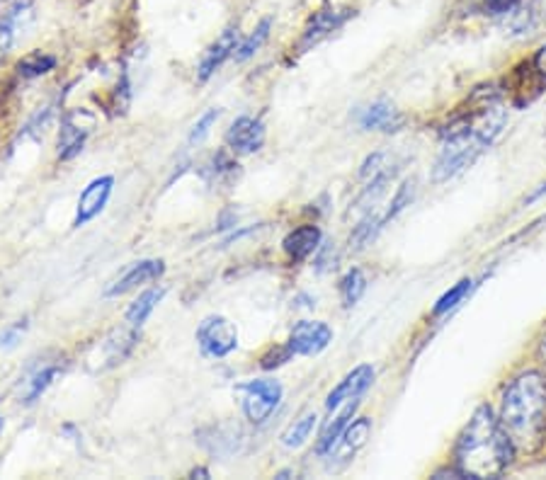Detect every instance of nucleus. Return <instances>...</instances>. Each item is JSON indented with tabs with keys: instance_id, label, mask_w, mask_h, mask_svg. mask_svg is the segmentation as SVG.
Returning <instances> with one entry per match:
<instances>
[{
	"instance_id": "19",
	"label": "nucleus",
	"mask_w": 546,
	"mask_h": 480,
	"mask_svg": "<svg viewBox=\"0 0 546 480\" xmlns=\"http://www.w3.org/2000/svg\"><path fill=\"white\" fill-rule=\"evenodd\" d=\"M165 291L163 289H149L143 291L142 297L136 298L134 304L129 306L127 311V323L131 325V328H142L146 320H149V316L153 313V308H156L158 304H161V298H163Z\"/></svg>"
},
{
	"instance_id": "1",
	"label": "nucleus",
	"mask_w": 546,
	"mask_h": 480,
	"mask_svg": "<svg viewBox=\"0 0 546 480\" xmlns=\"http://www.w3.org/2000/svg\"><path fill=\"white\" fill-rule=\"evenodd\" d=\"M515 446L488 405L476 410L455 446V466L464 478H498L508 471Z\"/></svg>"
},
{
	"instance_id": "31",
	"label": "nucleus",
	"mask_w": 546,
	"mask_h": 480,
	"mask_svg": "<svg viewBox=\"0 0 546 480\" xmlns=\"http://www.w3.org/2000/svg\"><path fill=\"white\" fill-rule=\"evenodd\" d=\"M515 3H518V0H486V7H488L493 15H503L508 13V10H512Z\"/></svg>"
},
{
	"instance_id": "7",
	"label": "nucleus",
	"mask_w": 546,
	"mask_h": 480,
	"mask_svg": "<svg viewBox=\"0 0 546 480\" xmlns=\"http://www.w3.org/2000/svg\"><path fill=\"white\" fill-rule=\"evenodd\" d=\"M333 342V330L320 320H301L289 332V352L294 357H316Z\"/></svg>"
},
{
	"instance_id": "6",
	"label": "nucleus",
	"mask_w": 546,
	"mask_h": 480,
	"mask_svg": "<svg viewBox=\"0 0 546 480\" xmlns=\"http://www.w3.org/2000/svg\"><path fill=\"white\" fill-rule=\"evenodd\" d=\"M95 127V114L88 110H73L66 114L64 124H61V134H58V158L61 161H71L83 151L86 139L90 136Z\"/></svg>"
},
{
	"instance_id": "22",
	"label": "nucleus",
	"mask_w": 546,
	"mask_h": 480,
	"mask_svg": "<svg viewBox=\"0 0 546 480\" xmlns=\"http://www.w3.org/2000/svg\"><path fill=\"white\" fill-rule=\"evenodd\" d=\"M316 420H319L316 412H306V415L299 417L297 423L291 424L289 430L282 434V444L287 446V449H299V446L304 444L306 439H309L313 427H316Z\"/></svg>"
},
{
	"instance_id": "15",
	"label": "nucleus",
	"mask_w": 546,
	"mask_h": 480,
	"mask_svg": "<svg viewBox=\"0 0 546 480\" xmlns=\"http://www.w3.org/2000/svg\"><path fill=\"white\" fill-rule=\"evenodd\" d=\"M320 245V231L319 226H299L291 234H287L282 247L284 253L289 255V260L304 262L306 257H311Z\"/></svg>"
},
{
	"instance_id": "5",
	"label": "nucleus",
	"mask_w": 546,
	"mask_h": 480,
	"mask_svg": "<svg viewBox=\"0 0 546 480\" xmlns=\"http://www.w3.org/2000/svg\"><path fill=\"white\" fill-rule=\"evenodd\" d=\"M199 350L206 354V357H228L238 347V332H236V325L231 320H226L224 316H206L202 323H199L197 332Z\"/></svg>"
},
{
	"instance_id": "30",
	"label": "nucleus",
	"mask_w": 546,
	"mask_h": 480,
	"mask_svg": "<svg viewBox=\"0 0 546 480\" xmlns=\"http://www.w3.org/2000/svg\"><path fill=\"white\" fill-rule=\"evenodd\" d=\"M294 354L289 352V347H275V350H270V354H265L263 360H260V367L263 369H275L279 367V364H284V361H289Z\"/></svg>"
},
{
	"instance_id": "29",
	"label": "nucleus",
	"mask_w": 546,
	"mask_h": 480,
	"mask_svg": "<svg viewBox=\"0 0 546 480\" xmlns=\"http://www.w3.org/2000/svg\"><path fill=\"white\" fill-rule=\"evenodd\" d=\"M25 330H27V320L7 325L5 330L0 332V350H13V347H17V342L22 339Z\"/></svg>"
},
{
	"instance_id": "10",
	"label": "nucleus",
	"mask_w": 546,
	"mask_h": 480,
	"mask_svg": "<svg viewBox=\"0 0 546 480\" xmlns=\"http://www.w3.org/2000/svg\"><path fill=\"white\" fill-rule=\"evenodd\" d=\"M228 149L236 153H256L263 149L265 143V127L260 120L253 117H238L226 131Z\"/></svg>"
},
{
	"instance_id": "11",
	"label": "nucleus",
	"mask_w": 546,
	"mask_h": 480,
	"mask_svg": "<svg viewBox=\"0 0 546 480\" xmlns=\"http://www.w3.org/2000/svg\"><path fill=\"white\" fill-rule=\"evenodd\" d=\"M350 15H355V10H335V7L319 10L306 25L304 37H301V51L311 49L319 42H323L328 35H333L335 29L342 27V22L348 20Z\"/></svg>"
},
{
	"instance_id": "28",
	"label": "nucleus",
	"mask_w": 546,
	"mask_h": 480,
	"mask_svg": "<svg viewBox=\"0 0 546 480\" xmlns=\"http://www.w3.org/2000/svg\"><path fill=\"white\" fill-rule=\"evenodd\" d=\"M219 110H209V112H205L202 117H199V121L192 127V134H190V143H199L205 141L206 134H209V129L214 127V121L219 120Z\"/></svg>"
},
{
	"instance_id": "12",
	"label": "nucleus",
	"mask_w": 546,
	"mask_h": 480,
	"mask_svg": "<svg viewBox=\"0 0 546 480\" xmlns=\"http://www.w3.org/2000/svg\"><path fill=\"white\" fill-rule=\"evenodd\" d=\"M374 381V369L369 367V364H360L357 369H352L345 379H342L333 391H331V396L326 401V408H341L342 402L350 401V398H360L364 391L372 386Z\"/></svg>"
},
{
	"instance_id": "2",
	"label": "nucleus",
	"mask_w": 546,
	"mask_h": 480,
	"mask_svg": "<svg viewBox=\"0 0 546 480\" xmlns=\"http://www.w3.org/2000/svg\"><path fill=\"white\" fill-rule=\"evenodd\" d=\"M505 121H508V112L498 99H488L476 112L457 121L445 136L442 153L435 162L433 183H447L449 177H455L467 165H471L500 136Z\"/></svg>"
},
{
	"instance_id": "8",
	"label": "nucleus",
	"mask_w": 546,
	"mask_h": 480,
	"mask_svg": "<svg viewBox=\"0 0 546 480\" xmlns=\"http://www.w3.org/2000/svg\"><path fill=\"white\" fill-rule=\"evenodd\" d=\"M112 187H114L112 175H102L98 177V180H92L86 190L80 192L79 212H76L73 226L76 228L86 226L88 221H92L98 214H102V209H105L110 197H112Z\"/></svg>"
},
{
	"instance_id": "14",
	"label": "nucleus",
	"mask_w": 546,
	"mask_h": 480,
	"mask_svg": "<svg viewBox=\"0 0 546 480\" xmlns=\"http://www.w3.org/2000/svg\"><path fill=\"white\" fill-rule=\"evenodd\" d=\"M357 408H360V398H350V401H345V405H342V408L338 410L326 424H323L319 444H316V452H319L320 456L328 452H333V446L338 444V439L342 437V432L348 430V423L352 420Z\"/></svg>"
},
{
	"instance_id": "21",
	"label": "nucleus",
	"mask_w": 546,
	"mask_h": 480,
	"mask_svg": "<svg viewBox=\"0 0 546 480\" xmlns=\"http://www.w3.org/2000/svg\"><path fill=\"white\" fill-rule=\"evenodd\" d=\"M364 291H367V277L362 275V269H350L341 279V298L345 308H352L364 297Z\"/></svg>"
},
{
	"instance_id": "18",
	"label": "nucleus",
	"mask_w": 546,
	"mask_h": 480,
	"mask_svg": "<svg viewBox=\"0 0 546 480\" xmlns=\"http://www.w3.org/2000/svg\"><path fill=\"white\" fill-rule=\"evenodd\" d=\"M369 432H372V423H369L367 417H360L357 423H352V427H348V430L342 432V437L338 439V444L333 446V452H338L341 459H350V454H355L360 446H364Z\"/></svg>"
},
{
	"instance_id": "13",
	"label": "nucleus",
	"mask_w": 546,
	"mask_h": 480,
	"mask_svg": "<svg viewBox=\"0 0 546 480\" xmlns=\"http://www.w3.org/2000/svg\"><path fill=\"white\" fill-rule=\"evenodd\" d=\"M236 44H238V32L231 27L226 29V32H224V35H221L219 39L205 51V54H202L197 66V78L202 80V83L212 78L214 73H216V68H219L231 54H236Z\"/></svg>"
},
{
	"instance_id": "17",
	"label": "nucleus",
	"mask_w": 546,
	"mask_h": 480,
	"mask_svg": "<svg viewBox=\"0 0 546 480\" xmlns=\"http://www.w3.org/2000/svg\"><path fill=\"white\" fill-rule=\"evenodd\" d=\"M136 339H139L136 330H114L112 335L105 339V345H102L107 361L105 367H117V364H121V361L127 360L129 352L134 350Z\"/></svg>"
},
{
	"instance_id": "25",
	"label": "nucleus",
	"mask_w": 546,
	"mask_h": 480,
	"mask_svg": "<svg viewBox=\"0 0 546 480\" xmlns=\"http://www.w3.org/2000/svg\"><path fill=\"white\" fill-rule=\"evenodd\" d=\"M471 287H474V282L471 279H461L457 287H452V289L445 294V297L435 304L433 308V316H445V313H449L455 306H459L461 301H464V297H467L468 291H471Z\"/></svg>"
},
{
	"instance_id": "34",
	"label": "nucleus",
	"mask_w": 546,
	"mask_h": 480,
	"mask_svg": "<svg viewBox=\"0 0 546 480\" xmlns=\"http://www.w3.org/2000/svg\"><path fill=\"white\" fill-rule=\"evenodd\" d=\"M544 194H546V183H544V184H541V187H540V190H537V192H534V194H532V197H530V199H527V202H534V199H540V197H544Z\"/></svg>"
},
{
	"instance_id": "32",
	"label": "nucleus",
	"mask_w": 546,
	"mask_h": 480,
	"mask_svg": "<svg viewBox=\"0 0 546 480\" xmlns=\"http://www.w3.org/2000/svg\"><path fill=\"white\" fill-rule=\"evenodd\" d=\"M532 68L537 73H540L541 78L546 80V44L544 47H541L540 51H537V54H534V58H532Z\"/></svg>"
},
{
	"instance_id": "20",
	"label": "nucleus",
	"mask_w": 546,
	"mask_h": 480,
	"mask_svg": "<svg viewBox=\"0 0 546 480\" xmlns=\"http://www.w3.org/2000/svg\"><path fill=\"white\" fill-rule=\"evenodd\" d=\"M58 367H42L37 369L35 374H29L25 381H22V402H35L37 398L42 396L44 391L49 389L51 381L57 379Z\"/></svg>"
},
{
	"instance_id": "9",
	"label": "nucleus",
	"mask_w": 546,
	"mask_h": 480,
	"mask_svg": "<svg viewBox=\"0 0 546 480\" xmlns=\"http://www.w3.org/2000/svg\"><path fill=\"white\" fill-rule=\"evenodd\" d=\"M163 272H165L163 260L136 262V265H131V267H129L127 272H124V275H121L120 279L112 284V287H107L105 297L107 298L124 297V294L139 289V287H143V284H151V282H156V279H161V277H163Z\"/></svg>"
},
{
	"instance_id": "23",
	"label": "nucleus",
	"mask_w": 546,
	"mask_h": 480,
	"mask_svg": "<svg viewBox=\"0 0 546 480\" xmlns=\"http://www.w3.org/2000/svg\"><path fill=\"white\" fill-rule=\"evenodd\" d=\"M54 66H57V58L49 57V54H42V51H35V54H29L17 64V73L22 78H39L44 73L54 71Z\"/></svg>"
},
{
	"instance_id": "4",
	"label": "nucleus",
	"mask_w": 546,
	"mask_h": 480,
	"mask_svg": "<svg viewBox=\"0 0 546 480\" xmlns=\"http://www.w3.org/2000/svg\"><path fill=\"white\" fill-rule=\"evenodd\" d=\"M238 393L243 398V412L253 424H263L282 401V386L272 379L243 383V386H238Z\"/></svg>"
},
{
	"instance_id": "3",
	"label": "nucleus",
	"mask_w": 546,
	"mask_h": 480,
	"mask_svg": "<svg viewBox=\"0 0 546 480\" xmlns=\"http://www.w3.org/2000/svg\"><path fill=\"white\" fill-rule=\"evenodd\" d=\"M500 424L515 452H534L546 437V376L527 371L505 389Z\"/></svg>"
},
{
	"instance_id": "24",
	"label": "nucleus",
	"mask_w": 546,
	"mask_h": 480,
	"mask_svg": "<svg viewBox=\"0 0 546 480\" xmlns=\"http://www.w3.org/2000/svg\"><path fill=\"white\" fill-rule=\"evenodd\" d=\"M270 27H272V20L270 17H265V20L256 27V32H253V35H250L248 39H246V42L238 47V49H236V54H234L236 61H248V58L253 57V54H256V51L260 49L265 42H268V37H270Z\"/></svg>"
},
{
	"instance_id": "35",
	"label": "nucleus",
	"mask_w": 546,
	"mask_h": 480,
	"mask_svg": "<svg viewBox=\"0 0 546 480\" xmlns=\"http://www.w3.org/2000/svg\"><path fill=\"white\" fill-rule=\"evenodd\" d=\"M3 430H5V420L0 417V434H3Z\"/></svg>"
},
{
	"instance_id": "27",
	"label": "nucleus",
	"mask_w": 546,
	"mask_h": 480,
	"mask_svg": "<svg viewBox=\"0 0 546 480\" xmlns=\"http://www.w3.org/2000/svg\"><path fill=\"white\" fill-rule=\"evenodd\" d=\"M413 187H415V183H411V180H408V183L401 184V190L396 192V197H394V202H391L389 212L383 214V224H386V221H389V219H394V216H396L398 212H404L405 204H411Z\"/></svg>"
},
{
	"instance_id": "33",
	"label": "nucleus",
	"mask_w": 546,
	"mask_h": 480,
	"mask_svg": "<svg viewBox=\"0 0 546 480\" xmlns=\"http://www.w3.org/2000/svg\"><path fill=\"white\" fill-rule=\"evenodd\" d=\"M190 475L192 478H209V471H206V468H194Z\"/></svg>"
},
{
	"instance_id": "16",
	"label": "nucleus",
	"mask_w": 546,
	"mask_h": 480,
	"mask_svg": "<svg viewBox=\"0 0 546 480\" xmlns=\"http://www.w3.org/2000/svg\"><path fill=\"white\" fill-rule=\"evenodd\" d=\"M401 124H404V117L383 99L364 107L362 114H360V127L367 129V131H374V129H379V131H396Z\"/></svg>"
},
{
	"instance_id": "26",
	"label": "nucleus",
	"mask_w": 546,
	"mask_h": 480,
	"mask_svg": "<svg viewBox=\"0 0 546 480\" xmlns=\"http://www.w3.org/2000/svg\"><path fill=\"white\" fill-rule=\"evenodd\" d=\"M383 226V219H376V216H372L369 214L367 219L360 224V226L352 231V235H350V243L355 245V250H362V247H367L369 243H372V238L376 235V231Z\"/></svg>"
}]
</instances>
